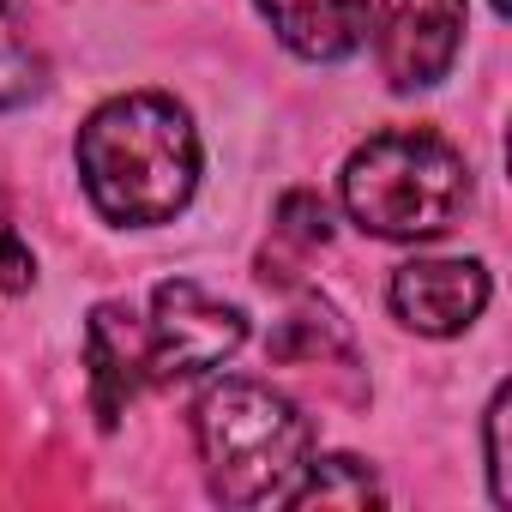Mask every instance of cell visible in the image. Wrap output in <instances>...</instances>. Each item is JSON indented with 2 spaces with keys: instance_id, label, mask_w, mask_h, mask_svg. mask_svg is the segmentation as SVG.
I'll list each match as a JSON object with an SVG mask.
<instances>
[{
  "instance_id": "cell-1",
  "label": "cell",
  "mask_w": 512,
  "mask_h": 512,
  "mask_svg": "<svg viewBox=\"0 0 512 512\" xmlns=\"http://www.w3.org/2000/svg\"><path fill=\"white\" fill-rule=\"evenodd\" d=\"M79 175L91 205L121 229H151L187 211L199 187L193 115L163 91H127L79 127Z\"/></svg>"
},
{
  "instance_id": "cell-2",
  "label": "cell",
  "mask_w": 512,
  "mask_h": 512,
  "mask_svg": "<svg viewBox=\"0 0 512 512\" xmlns=\"http://www.w3.org/2000/svg\"><path fill=\"white\" fill-rule=\"evenodd\" d=\"M205 482L223 506H290L314 458V422L266 380H217L193 404Z\"/></svg>"
},
{
  "instance_id": "cell-3",
  "label": "cell",
  "mask_w": 512,
  "mask_h": 512,
  "mask_svg": "<svg viewBox=\"0 0 512 512\" xmlns=\"http://www.w3.org/2000/svg\"><path fill=\"white\" fill-rule=\"evenodd\" d=\"M338 193L356 229L380 241H434L470 205V163L428 127H386L350 151Z\"/></svg>"
},
{
  "instance_id": "cell-4",
  "label": "cell",
  "mask_w": 512,
  "mask_h": 512,
  "mask_svg": "<svg viewBox=\"0 0 512 512\" xmlns=\"http://www.w3.org/2000/svg\"><path fill=\"white\" fill-rule=\"evenodd\" d=\"M247 344V314L223 296H211L193 278H169L151 290V320H145V368L151 386H175L193 374L223 368Z\"/></svg>"
},
{
  "instance_id": "cell-5",
  "label": "cell",
  "mask_w": 512,
  "mask_h": 512,
  "mask_svg": "<svg viewBox=\"0 0 512 512\" xmlns=\"http://www.w3.org/2000/svg\"><path fill=\"white\" fill-rule=\"evenodd\" d=\"M464 43V0H374V55L392 91H428Z\"/></svg>"
},
{
  "instance_id": "cell-6",
  "label": "cell",
  "mask_w": 512,
  "mask_h": 512,
  "mask_svg": "<svg viewBox=\"0 0 512 512\" xmlns=\"http://www.w3.org/2000/svg\"><path fill=\"white\" fill-rule=\"evenodd\" d=\"M386 302L410 332L458 338L488 308V266L482 260H410V266L392 272Z\"/></svg>"
},
{
  "instance_id": "cell-7",
  "label": "cell",
  "mask_w": 512,
  "mask_h": 512,
  "mask_svg": "<svg viewBox=\"0 0 512 512\" xmlns=\"http://www.w3.org/2000/svg\"><path fill=\"white\" fill-rule=\"evenodd\" d=\"M85 368H91V404H97V422L115 428L121 410L139 398V386H151V368H145V326L103 302L85 326Z\"/></svg>"
},
{
  "instance_id": "cell-8",
  "label": "cell",
  "mask_w": 512,
  "mask_h": 512,
  "mask_svg": "<svg viewBox=\"0 0 512 512\" xmlns=\"http://www.w3.org/2000/svg\"><path fill=\"white\" fill-rule=\"evenodd\" d=\"M278 43L314 67L350 61L368 37V0H260Z\"/></svg>"
},
{
  "instance_id": "cell-9",
  "label": "cell",
  "mask_w": 512,
  "mask_h": 512,
  "mask_svg": "<svg viewBox=\"0 0 512 512\" xmlns=\"http://www.w3.org/2000/svg\"><path fill=\"white\" fill-rule=\"evenodd\" d=\"M380 500V482L362 458L350 452H332V458H308L302 482L290 488V506H374Z\"/></svg>"
},
{
  "instance_id": "cell-10",
  "label": "cell",
  "mask_w": 512,
  "mask_h": 512,
  "mask_svg": "<svg viewBox=\"0 0 512 512\" xmlns=\"http://www.w3.org/2000/svg\"><path fill=\"white\" fill-rule=\"evenodd\" d=\"M272 356H278V362H326V356H344V362H350V332H344V320L332 314V302H314V296H308L290 320H278Z\"/></svg>"
},
{
  "instance_id": "cell-11",
  "label": "cell",
  "mask_w": 512,
  "mask_h": 512,
  "mask_svg": "<svg viewBox=\"0 0 512 512\" xmlns=\"http://www.w3.org/2000/svg\"><path fill=\"white\" fill-rule=\"evenodd\" d=\"M43 91V55L31 49V37L19 31L13 7L0 0V109H19Z\"/></svg>"
},
{
  "instance_id": "cell-12",
  "label": "cell",
  "mask_w": 512,
  "mask_h": 512,
  "mask_svg": "<svg viewBox=\"0 0 512 512\" xmlns=\"http://www.w3.org/2000/svg\"><path fill=\"white\" fill-rule=\"evenodd\" d=\"M278 229H284L296 247H326V235H332V211H326L320 193L296 187V193H284V205H278Z\"/></svg>"
},
{
  "instance_id": "cell-13",
  "label": "cell",
  "mask_w": 512,
  "mask_h": 512,
  "mask_svg": "<svg viewBox=\"0 0 512 512\" xmlns=\"http://www.w3.org/2000/svg\"><path fill=\"white\" fill-rule=\"evenodd\" d=\"M31 284H37V253L19 241L7 205H0V296H19V290H31Z\"/></svg>"
},
{
  "instance_id": "cell-14",
  "label": "cell",
  "mask_w": 512,
  "mask_h": 512,
  "mask_svg": "<svg viewBox=\"0 0 512 512\" xmlns=\"http://www.w3.org/2000/svg\"><path fill=\"white\" fill-rule=\"evenodd\" d=\"M488 488H494V506H512V476H506V386H494V398H488Z\"/></svg>"
},
{
  "instance_id": "cell-15",
  "label": "cell",
  "mask_w": 512,
  "mask_h": 512,
  "mask_svg": "<svg viewBox=\"0 0 512 512\" xmlns=\"http://www.w3.org/2000/svg\"><path fill=\"white\" fill-rule=\"evenodd\" d=\"M488 7H494V13H500V19H506V0H488Z\"/></svg>"
}]
</instances>
